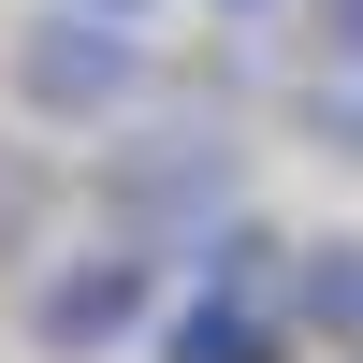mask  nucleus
Listing matches in <instances>:
<instances>
[{
    "label": "nucleus",
    "instance_id": "4",
    "mask_svg": "<svg viewBox=\"0 0 363 363\" xmlns=\"http://www.w3.org/2000/svg\"><path fill=\"white\" fill-rule=\"evenodd\" d=\"M291 291H203L189 277V306H160V363H291Z\"/></svg>",
    "mask_w": 363,
    "mask_h": 363
},
{
    "label": "nucleus",
    "instance_id": "8",
    "mask_svg": "<svg viewBox=\"0 0 363 363\" xmlns=\"http://www.w3.org/2000/svg\"><path fill=\"white\" fill-rule=\"evenodd\" d=\"M320 58H335V73H363V0H320Z\"/></svg>",
    "mask_w": 363,
    "mask_h": 363
},
{
    "label": "nucleus",
    "instance_id": "5",
    "mask_svg": "<svg viewBox=\"0 0 363 363\" xmlns=\"http://www.w3.org/2000/svg\"><path fill=\"white\" fill-rule=\"evenodd\" d=\"M291 320L306 335H335L363 363V233H320V247H291Z\"/></svg>",
    "mask_w": 363,
    "mask_h": 363
},
{
    "label": "nucleus",
    "instance_id": "2",
    "mask_svg": "<svg viewBox=\"0 0 363 363\" xmlns=\"http://www.w3.org/2000/svg\"><path fill=\"white\" fill-rule=\"evenodd\" d=\"M160 335V247L145 233H87L73 262H29V349L44 363H102Z\"/></svg>",
    "mask_w": 363,
    "mask_h": 363
},
{
    "label": "nucleus",
    "instance_id": "3",
    "mask_svg": "<svg viewBox=\"0 0 363 363\" xmlns=\"http://www.w3.org/2000/svg\"><path fill=\"white\" fill-rule=\"evenodd\" d=\"M218 218H247L233 203V131H131L102 160V233H145L160 262H189Z\"/></svg>",
    "mask_w": 363,
    "mask_h": 363
},
{
    "label": "nucleus",
    "instance_id": "7",
    "mask_svg": "<svg viewBox=\"0 0 363 363\" xmlns=\"http://www.w3.org/2000/svg\"><path fill=\"white\" fill-rule=\"evenodd\" d=\"M306 116H320V145H335V160H363V73H320Z\"/></svg>",
    "mask_w": 363,
    "mask_h": 363
},
{
    "label": "nucleus",
    "instance_id": "6",
    "mask_svg": "<svg viewBox=\"0 0 363 363\" xmlns=\"http://www.w3.org/2000/svg\"><path fill=\"white\" fill-rule=\"evenodd\" d=\"M44 160H29V145H0V262H29V247H44Z\"/></svg>",
    "mask_w": 363,
    "mask_h": 363
},
{
    "label": "nucleus",
    "instance_id": "9",
    "mask_svg": "<svg viewBox=\"0 0 363 363\" xmlns=\"http://www.w3.org/2000/svg\"><path fill=\"white\" fill-rule=\"evenodd\" d=\"M73 15H131V29H145V0H73Z\"/></svg>",
    "mask_w": 363,
    "mask_h": 363
},
{
    "label": "nucleus",
    "instance_id": "1",
    "mask_svg": "<svg viewBox=\"0 0 363 363\" xmlns=\"http://www.w3.org/2000/svg\"><path fill=\"white\" fill-rule=\"evenodd\" d=\"M145 87H160V58H145L131 15H73V0H29V15H15V102H29V116L116 131Z\"/></svg>",
    "mask_w": 363,
    "mask_h": 363
},
{
    "label": "nucleus",
    "instance_id": "10",
    "mask_svg": "<svg viewBox=\"0 0 363 363\" xmlns=\"http://www.w3.org/2000/svg\"><path fill=\"white\" fill-rule=\"evenodd\" d=\"M218 15H262V0H218Z\"/></svg>",
    "mask_w": 363,
    "mask_h": 363
}]
</instances>
